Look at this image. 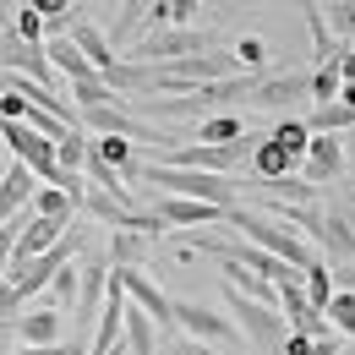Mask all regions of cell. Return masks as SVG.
I'll use <instances>...</instances> for the list:
<instances>
[{"mask_svg": "<svg viewBox=\"0 0 355 355\" xmlns=\"http://www.w3.org/2000/svg\"><path fill=\"white\" fill-rule=\"evenodd\" d=\"M164 6H170V28H186V22L202 11V0H164Z\"/></svg>", "mask_w": 355, "mask_h": 355, "instance_id": "d6a6232c", "label": "cell"}, {"mask_svg": "<svg viewBox=\"0 0 355 355\" xmlns=\"http://www.w3.org/2000/svg\"><path fill=\"white\" fill-rule=\"evenodd\" d=\"M104 279H110V268H104V263L77 268V306H71V334H88L93 322H98V306H104Z\"/></svg>", "mask_w": 355, "mask_h": 355, "instance_id": "30bf717a", "label": "cell"}, {"mask_svg": "<svg viewBox=\"0 0 355 355\" xmlns=\"http://www.w3.org/2000/svg\"><path fill=\"white\" fill-rule=\"evenodd\" d=\"M334 214L350 224V235H355V191H339V197H334Z\"/></svg>", "mask_w": 355, "mask_h": 355, "instance_id": "d590c367", "label": "cell"}, {"mask_svg": "<svg viewBox=\"0 0 355 355\" xmlns=\"http://www.w3.org/2000/svg\"><path fill=\"white\" fill-rule=\"evenodd\" d=\"M11 339L17 345H66V317L55 306H39L28 317H11Z\"/></svg>", "mask_w": 355, "mask_h": 355, "instance_id": "8fae6325", "label": "cell"}, {"mask_svg": "<svg viewBox=\"0 0 355 355\" xmlns=\"http://www.w3.org/2000/svg\"><path fill=\"white\" fill-rule=\"evenodd\" d=\"M44 290H49V295H55V311L66 317V311L77 306V268L66 263V268H60V273H55V279H49V284H44Z\"/></svg>", "mask_w": 355, "mask_h": 355, "instance_id": "f1b7e54d", "label": "cell"}, {"mask_svg": "<svg viewBox=\"0 0 355 355\" xmlns=\"http://www.w3.org/2000/svg\"><path fill=\"white\" fill-rule=\"evenodd\" d=\"M224 306H230V322H235V334H246L252 345L263 355H279V345H284V317H279V306H257V301H246V295H235L230 284H224Z\"/></svg>", "mask_w": 355, "mask_h": 355, "instance_id": "5b68a950", "label": "cell"}, {"mask_svg": "<svg viewBox=\"0 0 355 355\" xmlns=\"http://www.w3.org/2000/svg\"><path fill=\"white\" fill-rule=\"evenodd\" d=\"M148 214L164 224V235H170V230H180V235H186V230H202V224H224L219 208H208V202H191V197H164V191L153 197V208H148Z\"/></svg>", "mask_w": 355, "mask_h": 355, "instance_id": "ba28073f", "label": "cell"}, {"mask_svg": "<svg viewBox=\"0 0 355 355\" xmlns=\"http://www.w3.org/2000/svg\"><path fill=\"white\" fill-rule=\"evenodd\" d=\"M339 88H345V83H339V71H334V66H317V71H306L311 104H334V98H339Z\"/></svg>", "mask_w": 355, "mask_h": 355, "instance_id": "83f0119b", "label": "cell"}, {"mask_svg": "<svg viewBox=\"0 0 355 355\" xmlns=\"http://www.w3.org/2000/svg\"><path fill=\"white\" fill-rule=\"evenodd\" d=\"M66 44L77 49V55L88 60L98 77L115 66V49H110V39H104V28H93V22H83V17H71V28H66Z\"/></svg>", "mask_w": 355, "mask_h": 355, "instance_id": "7c38bea8", "label": "cell"}, {"mask_svg": "<svg viewBox=\"0 0 355 355\" xmlns=\"http://www.w3.org/2000/svg\"><path fill=\"white\" fill-rule=\"evenodd\" d=\"M6 355H77L71 345H11Z\"/></svg>", "mask_w": 355, "mask_h": 355, "instance_id": "836d02e7", "label": "cell"}, {"mask_svg": "<svg viewBox=\"0 0 355 355\" xmlns=\"http://www.w3.org/2000/svg\"><path fill=\"white\" fill-rule=\"evenodd\" d=\"M83 241H88L83 230H66V241H55L49 252H39V257H28V263H17V268H11V273H6V284L17 290V301L28 306L33 295H44V284H49V279H55V273H60L66 263H71L77 252H83Z\"/></svg>", "mask_w": 355, "mask_h": 355, "instance_id": "277c9868", "label": "cell"}, {"mask_svg": "<svg viewBox=\"0 0 355 355\" xmlns=\"http://www.w3.org/2000/svg\"><path fill=\"white\" fill-rule=\"evenodd\" d=\"M322 22L334 39H355V0H328L322 6Z\"/></svg>", "mask_w": 355, "mask_h": 355, "instance_id": "4316f807", "label": "cell"}, {"mask_svg": "<svg viewBox=\"0 0 355 355\" xmlns=\"http://www.w3.org/2000/svg\"><path fill=\"white\" fill-rule=\"evenodd\" d=\"M230 55H235V66H241V71H263L268 44L257 39V33H246V39H235V49H230Z\"/></svg>", "mask_w": 355, "mask_h": 355, "instance_id": "f546056e", "label": "cell"}, {"mask_svg": "<svg viewBox=\"0 0 355 355\" xmlns=\"http://www.w3.org/2000/svg\"><path fill=\"white\" fill-rule=\"evenodd\" d=\"M11 17H17V0H0V28H11Z\"/></svg>", "mask_w": 355, "mask_h": 355, "instance_id": "74e56055", "label": "cell"}, {"mask_svg": "<svg viewBox=\"0 0 355 355\" xmlns=\"http://www.w3.org/2000/svg\"><path fill=\"white\" fill-rule=\"evenodd\" d=\"M306 33H311V60L317 66H334L339 55H345V44L328 33V22H322V6H306Z\"/></svg>", "mask_w": 355, "mask_h": 355, "instance_id": "ac0fdd59", "label": "cell"}, {"mask_svg": "<svg viewBox=\"0 0 355 355\" xmlns=\"http://www.w3.org/2000/svg\"><path fill=\"white\" fill-rule=\"evenodd\" d=\"M11 33H17V39H28V44H44V22H39L28 6H17V17H11Z\"/></svg>", "mask_w": 355, "mask_h": 355, "instance_id": "1f68e13d", "label": "cell"}, {"mask_svg": "<svg viewBox=\"0 0 355 355\" xmlns=\"http://www.w3.org/2000/svg\"><path fill=\"white\" fill-rule=\"evenodd\" d=\"M39 191V180L28 175L22 164H11L6 170V180H0V224H11L17 214H28V197Z\"/></svg>", "mask_w": 355, "mask_h": 355, "instance_id": "5bb4252c", "label": "cell"}, {"mask_svg": "<svg viewBox=\"0 0 355 355\" xmlns=\"http://www.w3.org/2000/svg\"><path fill=\"white\" fill-rule=\"evenodd\" d=\"M6 170H11V153H6V148H0V180H6Z\"/></svg>", "mask_w": 355, "mask_h": 355, "instance_id": "f35d334b", "label": "cell"}, {"mask_svg": "<svg viewBox=\"0 0 355 355\" xmlns=\"http://www.w3.org/2000/svg\"><path fill=\"white\" fill-rule=\"evenodd\" d=\"M301 180H306L311 191L345 180V142H339V137H311L306 159H301Z\"/></svg>", "mask_w": 355, "mask_h": 355, "instance_id": "9c48e42d", "label": "cell"}, {"mask_svg": "<svg viewBox=\"0 0 355 355\" xmlns=\"http://www.w3.org/2000/svg\"><path fill=\"white\" fill-rule=\"evenodd\" d=\"M301 98H311L306 71H257V83L246 93L252 110H284V115H290V104H301Z\"/></svg>", "mask_w": 355, "mask_h": 355, "instance_id": "52a82bcc", "label": "cell"}, {"mask_svg": "<svg viewBox=\"0 0 355 355\" xmlns=\"http://www.w3.org/2000/svg\"><path fill=\"white\" fill-rule=\"evenodd\" d=\"M322 317H328V328H334V334L355 339V295H350V290H334V295H328V306H322Z\"/></svg>", "mask_w": 355, "mask_h": 355, "instance_id": "cb8c5ba5", "label": "cell"}, {"mask_svg": "<svg viewBox=\"0 0 355 355\" xmlns=\"http://www.w3.org/2000/svg\"><path fill=\"white\" fill-rule=\"evenodd\" d=\"M246 170H252V180H257V186H273V180H290L301 164H295V159H290L279 142L257 137V142H252V159H246Z\"/></svg>", "mask_w": 355, "mask_h": 355, "instance_id": "4fadbf2b", "label": "cell"}, {"mask_svg": "<svg viewBox=\"0 0 355 355\" xmlns=\"http://www.w3.org/2000/svg\"><path fill=\"white\" fill-rule=\"evenodd\" d=\"M28 214L33 219H55V224H71V214H77V202L60 191V186H39L33 197H28Z\"/></svg>", "mask_w": 355, "mask_h": 355, "instance_id": "e0dca14e", "label": "cell"}, {"mask_svg": "<svg viewBox=\"0 0 355 355\" xmlns=\"http://www.w3.org/2000/svg\"><path fill=\"white\" fill-rule=\"evenodd\" d=\"M44 60H49V71L60 77V83H83V77H98L88 60L77 55V49L66 44V33H55V39H44Z\"/></svg>", "mask_w": 355, "mask_h": 355, "instance_id": "9a60e30c", "label": "cell"}, {"mask_svg": "<svg viewBox=\"0 0 355 355\" xmlns=\"http://www.w3.org/2000/svg\"><path fill=\"white\" fill-rule=\"evenodd\" d=\"M132 180H148V186H159L164 197H191V202H208V208H241V180L230 175H202V170H170V164H159V159H148V164H137Z\"/></svg>", "mask_w": 355, "mask_h": 355, "instance_id": "7a4b0ae2", "label": "cell"}, {"mask_svg": "<svg viewBox=\"0 0 355 355\" xmlns=\"http://www.w3.org/2000/svg\"><path fill=\"white\" fill-rule=\"evenodd\" d=\"M153 355H224V350H214V345H197V339H180V334H170V339H159V345H153Z\"/></svg>", "mask_w": 355, "mask_h": 355, "instance_id": "4dcf8cb0", "label": "cell"}, {"mask_svg": "<svg viewBox=\"0 0 355 355\" xmlns=\"http://www.w3.org/2000/svg\"><path fill=\"white\" fill-rule=\"evenodd\" d=\"M246 132H252V126H246L241 115H208V121H202V137H197V142H202V148H224V142H241Z\"/></svg>", "mask_w": 355, "mask_h": 355, "instance_id": "7402d4cb", "label": "cell"}, {"mask_svg": "<svg viewBox=\"0 0 355 355\" xmlns=\"http://www.w3.org/2000/svg\"><path fill=\"white\" fill-rule=\"evenodd\" d=\"M17 6H28V11L44 22V39L66 33V28H71V11H77V0H17Z\"/></svg>", "mask_w": 355, "mask_h": 355, "instance_id": "ffe728a7", "label": "cell"}, {"mask_svg": "<svg viewBox=\"0 0 355 355\" xmlns=\"http://www.w3.org/2000/svg\"><path fill=\"white\" fill-rule=\"evenodd\" d=\"M17 311H22V301H17V290H11L6 279H0V322H11Z\"/></svg>", "mask_w": 355, "mask_h": 355, "instance_id": "e575fe53", "label": "cell"}, {"mask_svg": "<svg viewBox=\"0 0 355 355\" xmlns=\"http://www.w3.org/2000/svg\"><path fill=\"white\" fill-rule=\"evenodd\" d=\"M153 257V235H142V230H115V241H110V268H142Z\"/></svg>", "mask_w": 355, "mask_h": 355, "instance_id": "2e32d148", "label": "cell"}, {"mask_svg": "<svg viewBox=\"0 0 355 355\" xmlns=\"http://www.w3.org/2000/svg\"><path fill=\"white\" fill-rule=\"evenodd\" d=\"M83 159H88V132H71L66 142H55V164L66 175H83Z\"/></svg>", "mask_w": 355, "mask_h": 355, "instance_id": "484cf974", "label": "cell"}, {"mask_svg": "<svg viewBox=\"0 0 355 355\" xmlns=\"http://www.w3.org/2000/svg\"><path fill=\"white\" fill-rule=\"evenodd\" d=\"M219 44L208 28H159V33H142L121 60H137V66H170V60H186V55H208Z\"/></svg>", "mask_w": 355, "mask_h": 355, "instance_id": "3957f363", "label": "cell"}, {"mask_svg": "<svg viewBox=\"0 0 355 355\" xmlns=\"http://www.w3.org/2000/svg\"><path fill=\"white\" fill-rule=\"evenodd\" d=\"M175 328L180 339H197V345H214V350H230L241 334H235V322L230 317H219L214 306H202V301H175Z\"/></svg>", "mask_w": 355, "mask_h": 355, "instance_id": "8992f818", "label": "cell"}, {"mask_svg": "<svg viewBox=\"0 0 355 355\" xmlns=\"http://www.w3.org/2000/svg\"><path fill=\"white\" fill-rule=\"evenodd\" d=\"M148 6H153V0H126V6H121L115 28L104 33V39H110V49H115V44H132L137 33H142V17H148Z\"/></svg>", "mask_w": 355, "mask_h": 355, "instance_id": "603a6c76", "label": "cell"}, {"mask_svg": "<svg viewBox=\"0 0 355 355\" xmlns=\"http://www.w3.org/2000/svg\"><path fill=\"white\" fill-rule=\"evenodd\" d=\"M345 126H355V104H311V115H306L311 137H339Z\"/></svg>", "mask_w": 355, "mask_h": 355, "instance_id": "d6986e66", "label": "cell"}, {"mask_svg": "<svg viewBox=\"0 0 355 355\" xmlns=\"http://www.w3.org/2000/svg\"><path fill=\"white\" fill-rule=\"evenodd\" d=\"M268 142H279V148H284V153H290V159L301 164V159H306L311 132H306V121H301V115H279V126L268 132Z\"/></svg>", "mask_w": 355, "mask_h": 355, "instance_id": "44dd1931", "label": "cell"}, {"mask_svg": "<svg viewBox=\"0 0 355 355\" xmlns=\"http://www.w3.org/2000/svg\"><path fill=\"white\" fill-rule=\"evenodd\" d=\"M224 230H235L246 246H257V252H268L273 263H284V268H295V273H306L311 263H317V252H311L306 241L290 230V224H279V219H268L263 208H230L224 214Z\"/></svg>", "mask_w": 355, "mask_h": 355, "instance_id": "6da1fadb", "label": "cell"}, {"mask_svg": "<svg viewBox=\"0 0 355 355\" xmlns=\"http://www.w3.org/2000/svg\"><path fill=\"white\" fill-rule=\"evenodd\" d=\"M301 295H306V301H311L317 311L328 306V295H334V279H328V263H311L306 273H301Z\"/></svg>", "mask_w": 355, "mask_h": 355, "instance_id": "d4e9b609", "label": "cell"}, {"mask_svg": "<svg viewBox=\"0 0 355 355\" xmlns=\"http://www.w3.org/2000/svg\"><path fill=\"white\" fill-rule=\"evenodd\" d=\"M334 71H339V83H355V49H345V55L334 60Z\"/></svg>", "mask_w": 355, "mask_h": 355, "instance_id": "8d00e7d4", "label": "cell"}]
</instances>
